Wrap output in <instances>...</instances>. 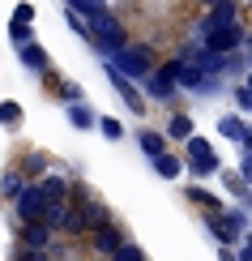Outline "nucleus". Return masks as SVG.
<instances>
[{
    "label": "nucleus",
    "mask_w": 252,
    "mask_h": 261,
    "mask_svg": "<svg viewBox=\"0 0 252 261\" xmlns=\"http://www.w3.org/2000/svg\"><path fill=\"white\" fill-rule=\"evenodd\" d=\"M69 124L86 133V128H98V116H94V112H90L86 103H69Z\"/></svg>",
    "instance_id": "2eb2a0df"
},
{
    "label": "nucleus",
    "mask_w": 252,
    "mask_h": 261,
    "mask_svg": "<svg viewBox=\"0 0 252 261\" xmlns=\"http://www.w3.org/2000/svg\"><path fill=\"white\" fill-rule=\"evenodd\" d=\"M235 261H252V236H244V240L235 244Z\"/></svg>",
    "instance_id": "c756f323"
},
{
    "label": "nucleus",
    "mask_w": 252,
    "mask_h": 261,
    "mask_svg": "<svg viewBox=\"0 0 252 261\" xmlns=\"http://www.w3.org/2000/svg\"><path fill=\"white\" fill-rule=\"evenodd\" d=\"M120 244H124V240H120V227H116V223H107V227H98V231H94V248H98V253L111 257Z\"/></svg>",
    "instance_id": "f8f14e48"
},
{
    "label": "nucleus",
    "mask_w": 252,
    "mask_h": 261,
    "mask_svg": "<svg viewBox=\"0 0 252 261\" xmlns=\"http://www.w3.org/2000/svg\"><path fill=\"white\" fill-rule=\"evenodd\" d=\"M218 261H235V253H231V248H222V257H218Z\"/></svg>",
    "instance_id": "72a5a7b5"
},
{
    "label": "nucleus",
    "mask_w": 252,
    "mask_h": 261,
    "mask_svg": "<svg viewBox=\"0 0 252 261\" xmlns=\"http://www.w3.org/2000/svg\"><path fill=\"white\" fill-rule=\"evenodd\" d=\"M60 231H69V236L94 231V223H90V214H86V205H81V210H69V214H64V227H60Z\"/></svg>",
    "instance_id": "dca6fc26"
},
{
    "label": "nucleus",
    "mask_w": 252,
    "mask_h": 261,
    "mask_svg": "<svg viewBox=\"0 0 252 261\" xmlns=\"http://www.w3.org/2000/svg\"><path fill=\"white\" fill-rule=\"evenodd\" d=\"M248 64H252V39H248Z\"/></svg>",
    "instance_id": "f704fd0d"
},
{
    "label": "nucleus",
    "mask_w": 252,
    "mask_h": 261,
    "mask_svg": "<svg viewBox=\"0 0 252 261\" xmlns=\"http://www.w3.org/2000/svg\"><path fill=\"white\" fill-rule=\"evenodd\" d=\"M141 150H146V159H158L167 154V133H158V128H141Z\"/></svg>",
    "instance_id": "9b49d317"
},
{
    "label": "nucleus",
    "mask_w": 252,
    "mask_h": 261,
    "mask_svg": "<svg viewBox=\"0 0 252 261\" xmlns=\"http://www.w3.org/2000/svg\"><path fill=\"white\" fill-rule=\"evenodd\" d=\"M222 219L231 223L239 236H248V231H244V227H248V210H244V205H231V210H222Z\"/></svg>",
    "instance_id": "b1692460"
},
{
    "label": "nucleus",
    "mask_w": 252,
    "mask_h": 261,
    "mask_svg": "<svg viewBox=\"0 0 252 261\" xmlns=\"http://www.w3.org/2000/svg\"><path fill=\"white\" fill-rule=\"evenodd\" d=\"M175 69L180 64H162V69H154L150 73V99L154 103H167V99H175V90H180V82H175Z\"/></svg>",
    "instance_id": "20e7f679"
},
{
    "label": "nucleus",
    "mask_w": 252,
    "mask_h": 261,
    "mask_svg": "<svg viewBox=\"0 0 252 261\" xmlns=\"http://www.w3.org/2000/svg\"><path fill=\"white\" fill-rule=\"evenodd\" d=\"M98 133H103L107 141H120L124 137V124H120L116 116H98Z\"/></svg>",
    "instance_id": "5701e85b"
},
{
    "label": "nucleus",
    "mask_w": 252,
    "mask_h": 261,
    "mask_svg": "<svg viewBox=\"0 0 252 261\" xmlns=\"http://www.w3.org/2000/svg\"><path fill=\"white\" fill-rule=\"evenodd\" d=\"M69 5H73V13H81L86 21H98V17L111 13V5H107V0H69Z\"/></svg>",
    "instance_id": "ddd939ff"
},
{
    "label": "nucleus",
    "mask_w": 252,
    "mask_h": 261,
    "mask_svg": "<svg viewBox=\"0 0 252 261\" xmlns=\"http://www.w3.org/2000/svg\"><path fill=\"white\" fill-rule=\"evenodd\" d=\"M13 261H47V253H43V248H21Z\"/></svg>",
    "instance_id": "7c9ffc66"
},
{
    "label": "nucleus",
    "mask_w": 252,
    "mask_h": 261,
    "mask_svg": "<svg viewBox=\"0 0 252 261\" xmlns=\"http://www.w3.org/2000/svg\"><path fill=\"white\" fill-rule=\"evenodd\" d=\"M205 227H210V236H214V240L222 244V248H231V244H239V240H244V236H239L235 227L222 219V210H218V214H205Z\"/></svg>",
    "instance_id": "6e6552de"
},
{
    "label": "nucleus",
    "mask_w": 252,
    "mask_h": 261,
    "mask_svg": "<svg viewBox=\"0 0 252 261\" xmlns=\"http://www.w3.org/2000/svg\"><path fill=\"white\" fill-rule=\"evenodd\" d=\"M39 193H43V201H47V205H64L69 184H64L60 176H43V180H39Z\"/></svg>",
    "instance_id": "1a4fd4ad"
},
{
    "label": "nucleus",
    "mask_w": 252,
    "mask_h": 261,
    "mask_svg": "<svg viewBox=\"0 0 252 261\" xmlns=\"http://www.w3.org/2000/svg\"><path fill=\"white\" fill-rule=\"evenodd\" d=\"M235 103H239V112H252V90L248 86H235Z\"/></svg>",
    "instance_id": "cd10ccee"
},
{
    "label": "nucleus",
    "mask_w": 252,
    "mask_h": 261,
    "mask_svg": "<svg viewBox=\"0 0 252 261\" xmlns=\"http://www.w3.org/2000/svg\"><path fill=\"white\" fill-rule=\"evenodd\" d=\"M239 146H244V150H252V124L244 128V141H239Z\"/></svg>",
    "instance_id": "473e14b6"
},
{
    "label": "nucleus",
    "mask_w": 252,
    "mask_h": 261,
    "mask_svg": "<svg viewBox=\"0 0 252 261\" xmlns=\"http://www.w3.org/2000/svg\"><path fill=\"white\" fill-rule=\"evenodd\" d=\"M43 214H47V201H43L39 184L21 189V197H17V219H21V223H43Z\"/></svg>",
    "instance_id": "423d86ee"
},
{
    "label": "nucleus",
    "mask_w": 252,
    "mask_h": 261,
    "mask_svg": "<svg viewBox=\"0 0 252 261\" xmlns=\"http://www.w3.org/2000/svg\"><path fill=\"white\" fill-rule=\"evenodd\" d=\"M111 64L116 73H124V77H150L154 73V47H120V51H111Z\"/></svg>",
    "instance_id": "f257e3e1"
},
{
    "label": "nucleus",
    "mask_w": 252,
    "mask_h": 261,
    "mask_svg": "<svg viewBox=\"0 0 252 261\" xmlns=\"http://www.w3.org/2000/svg\"><path fill=\"white\" fill-rule=\"evenodd\" d=\"M111 261H146V248L141 244H120L111 253Z\"/></svg>",
    "instance_id": "393cba45"
},
{
    "label": "nucleus",
    "mask_w": 252,
    "mask_h": 261,
    "mask_svg": "<svg viewBox=\"0 0 252 261\" xmlns=\"http://www.w3.org/2000/svg\"><path fill=\"white\" fill-rule=\"evenodd\" d=\"M9 39H13L17 47H26V43H35V39H30V21H9Z\"/></svg>",
    "instance_id": "a878e982"
},
{
    "label": "nucleus",
    "mask_w": 252,
    "mask_h": 261,
    "mask_svg": "<svg viewBox=\"0 0 252 261\" xmlns=\"http://www.w3.org/2000/svg\"><path fill=\"white\" fill-rule=\"evenodd\" d=\"M205 5H210V9H214V5H222V0H205Z\"/></svg>",
    "instance_id": "c9c22d12"
},
{
    "label": "nucleus",
    "mask_w": 252,
    "mask_h": 261,
    "mask_svg": "<svg viewBox=\"0 0 252 261\" xmlns=\"http://www.w3.org/2000/svg\"><path fill=\"white\" fill-rule=\"evenodd\" d=\"M244 86H248V90H252V73H248V82H244Z\"/></svg>",
    "instance_id": "e433bc0d"
},
{
    "label": "nucleus",
    "mask_w": 252,
    "mask_h": 261,
    "mask_svg": "<svg viewBox=\"0 0 252 261\" xmlns=\"http://www.w3.org/2000/svg\"><path fill=\"white\" fill-rule=\"evenodd\" d=\"M21 240H26V248H43V253H47L51 227H47V223H26V227H21Z\"/></svg>",
    "instance_id": "9d476101"
},
{
    "label": "nucleus",
    "mask_w": 252,
    "mask_h": 261,
    "mask_svg": "<svg viewBox=\"0 0 252 261\" xmlns=\"http://www.w3.org/2000/svg\"><path fill=\"white\" fill-rule=\"evenodd\" d=\"M239 180L252 189V150H244V159H239Z\"/></svg>",
    "instance_id": "bb28decb"
},
{
    "label": "nucleus",
    "mask_w": 252,
    "mask_h": 261,
    "mask_svg": "<svg viewBox=\"0 0 252 261\" xmlns=\"http://www.w3.org/2000/svg\"><path fill=\"white\" fill-rule=\"evenodd\" d=\"M21 64H26V69H35V73H43L51 60H47V51H43L39 43H26V47H21Z\"/></svg>",
    "instance_id": "6ab92c4d"
},
{
    "label": "nucleus",
    "mask_w": 252,
    "mask_h": 261,
    "mask_svg": "<svg viewBox=\"0 0 252 261\" xmlns=\"http://www.w3.org/2000/svg\"><path fill=\"white\" fill-rule=\"evenodd\" d=\"M167 137L188 141V137H192V116H188V112H175L171 120H167Z\"/></svg>",
    "instance_id": "f3484780"
},
{
    "label": "nucleus",
    "mask_w": 252,
    "mask_h": 261,
    "mask_svg": "<svg viewBox=\"0 0 252 261\" xmlns=\"http://www.w3.org/2000/svg\"><path fill=\"white\" fill-rule=\"evenodd\" d=\"M17 21H30V17H35V5H30V0H21V5H17V13H13Z\"/></svg>",
    "instance_id": "2f4dec72"
},
{
    "label": "nucleus",
    "mask_w": 252,
    "mask_h": 261,
    "mask_svg": "<svg viewBox=\"0 0 252 261\" xmlns=\"http://www.w3.org/2000/svg\"><path fill=\"white\" fill-rule=\"evenodd\" d=\"M184 193H188V201H197V205H205V210H210V214H218V210H227V205L218 201L214 193L205 189V184H188V189H184Z\"/></svg>",
    "instance_id": "4468645a"
},
{
    "label": "nucleus",
    "mask_w": 252,
    "mask_h": 261,
    "mask_svg": "<svg viewBox=\"0 0 252 261\" xmlns=\"http://www.w3.org/2000/svg\"><path fill=\"white\" fill-rule=\"evenodd\" d=\"M107 77H111V86H116V90H120V99H124L128 103V112H146V99H141V90H137V86H133V77H124V73H116L111 69V64H107Z\"/></svg>",
    "instance_id": "0eeeda50"
},
{
    "label": "nucleus",
    "mask_w": 252,
    "mask_h": 261,
    "mask_svg": "<svg viewBox=\"0 0 252 261\" xmlns=\"http://www.w3.org/2000/svg\"><path fill=\"white\" fill-rule=\"evenodd\" d=\"M201 43H205L210 51H218V56H231L239 43H248V39H244V26H218V30H210Z\"/></svg>",
    "instance_id": "39448f33"
},
{
    "label": "nucleus",
    "mask_w": 252,
    "mask_h": 261,
    "mask_svg": "<svg viewBox=\"0 0 252 261\" xmlns=\"http://www.w3.org/2000/svg\"><path fill=\"white\" fill-rule=\"evenodd\" d=\"M21 120H26L21 103H13V99H5V103H0V124H5V128H21Z\"/></svg>",
    "instance_id": "412c9836"
},
{
    "label": "nucleus",
    "mask_w": 252,
    "mask_h": 261,
    "mask_svg": "<svg viewBox=\"0 0 252 261\" xmlns=\"http://www.w3.org/2000/svg\"><path fill=\"white\" fill-rule=\"evenodd\" d=\"M21 189H26V184H21L17 171H5V180H0V197H5V201H17Z\"/></svg>",
    "instance_id": "4be33fe9"
},
{
    "label": "nucleus",
    "mask_w": 252,
    "mask_h": 261,
    "mask_svg": "<svg viewBox=\"0 0 252 261\" xmlns=\"http://www.w3.org/2000/svg\"><path fill=\"white\" fill-rule=\"evenodd\" d=\"M150 163H154V171H158L162 180H175V176L184 171V159H175L171 150H167V154H158V159H150Z\"/></svg>",
    "instance_id": "a211bd4d"
},
{
    "label": "nucleus",
    "mask_w": 252,
    "mask_h": 261,
    "mask_svg": "<svg viewBox=\"0 0 252 261\" xmlns=\"http://www.w3.org/2000/svg\"><path fill=\"white\" fill-rule=\"evenodd\" d=\"M60 99H64V103H77V99H81V86L64 82V86H60Z\"/></svg>",
    "instance_id": "c85d7f7f"
},
{
    "label": "nucleus",
    "mask_w": 252,
    "mask_h": 261,
    "mask_svg": "<svg viewBox=\"0 0 252 261\" xmlns=\"http://www.w3.org/2000/svg\"><path fill=\"white\" fill-rule=\"evenodd\" d=\"M244 128H248L244 116H222V120H218V133H222L227 141H244Z\"/></svg>",
    "instance_id": "aec40b11"
},
{
    "label": "nucleus",
    "mask_w": 252,
    "mask_h": 261,
    "mask_svg": "<svg viewBox=\"0 0 252 261\" xmlns=\"http://www.w3.org/2000/svg\"><path fill=\"white\" fill-rule=\"evenodd\" d=\"M184 163H188L197 176H214V171H222V163L214 159V146L205 137H197V133L188 137V159H184Z\"/></svg>",
    "instance_id": "f03ea898"
},
{
    "label": "nucleus",
    "mask_w": 252,
    "mask_h": 261,
    "mask_svg": "<svg viewBox=\"0 0 252 261\" xmlns=\"http://www.w3.org/2000/svg\"><path fill=\"white\" fill-rule=\"evenodd\" d=\"M90 35H94L98 47H107V51H120V47H124V26H120L111 13L98 17V21H90Z\"/></svg>",
    "instance_id": "7ed1b4c3"
}]
</instances>
